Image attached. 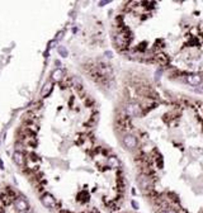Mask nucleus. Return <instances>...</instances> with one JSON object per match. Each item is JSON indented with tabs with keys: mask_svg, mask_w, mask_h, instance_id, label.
<instances>
[{
	"mask_svg": "<svg viewBox=\"0 0 203 213\" xmlns=\"http://www.w3.org/2000/svg\"><path fill=\"white\" fill-rule=\"evenodd\" d=\"M125 109H126L127 116H129V117H140L142 114V109L137 103H132V101L131 103H127Z\"/></svg>",
	"mask_w": 203,
	"mask_h": 213,
	"instance_id": "nucleus-1",
	"label": "nucleus"
},
{
	"mask_svg": "<svg viewBox=\"0 0 203 213\" xmlns=\"http://www.w3.org/2000/svg\"><path fill=\"white\" fill-rule=\"evenodd\" d=\"M13 204H14V208L20 213V212H27L28 208H29V204L25 201L23 197H15L14 201H13Z\"/></svg>",
	"mask_w": 203,
	"mask_h": 213,
	"instance_id": "nucleus-2",
	"label": "nucleus"
},
{
	"mask_svg": "<svg viewBox=\"0 0 203 213\" xmlns=\"http://www.w3.org/2000/svg\"><path fill=\"white\" fill-rule=\"evenodd\" d=\"M41 202H42V204L46 208L48 209H53L56 207V199L53 198L52 194H50V193H44L41 197Z\"/></svg>",
	"mask_w": 203,
	"mask_h": 213,
	"instance_id": "nucleus-3",
	"label": "nucleus"
},
{
	"mask_svg": "<svg viewBox=\"0 0 203 213\" xmlns=\"http://www.w3.org/2000/svg\"><path fill=\"white\" fill-rule=\"evenodd\" d=\"M122 144L126 148H128V150H135V148L137 147V140H136V137L132 135H125L122 138Z\"/></svg>",
	"mask_w": 203,
	"mask_h": 213,
	"instance_id": "nucleus-4",
	"label": "nucleus"
},
{
	"mask_svg": "<svg viewBox=\"0 0 203 213\" xmlns=\"http://www.w3.org/2000/svg\"><path fill=\"white\" fill-rule=\"evenodd\" d=\"M202 80H203V78L201 75H198V74H189V75H187V82H188L189 85H193V86H198V85H201Z\"/></svg>",
	"mask_w": 203,
	"mask_h": 213,
	"instance_id": "nucleus-5",
	"label": "nucleus"
},
{
	"mask_svg": "<svg viewBox=\"0 0 203 213\" xmlns=\"http://www.w3.org/2000/svg\"><path fill=\"white\" fill-rule=\"evenodd\" d=\"M13 161H14L18 166H24L25 157H24V155L22 154L20 151H15L14 154H13Z\"/></svg>",
	"mask_w": 203,
	"mask_h": 213,
	"instance_id": "nucleus-6",
	"label": "nucleus"
},
{
	"mask_svg": "<svg viewBox=\"0 0 203 213\" xmlns=\"http://www.w3.org/2000/svg\"><path fill=\"white\" fill-rule=\"evenodd\" d=\"M107 165L110 167V169H118V167L121 166V163L118 160V157L116 156H109L107 160Z\"/></svg>",
	"mask_w": 203,
	"mask_h": 213,
	"instance_id": "nucleus-7",
	"label": "nucleus"
},
{
	"mask_svg": "<svg viewBox=\"0 0 203 213\" xmlns=\"http://www.w3.org/2000/svg\"><path fill=\"white\" fill-rule=\"evenodd\" d=\"M138 185L142 190H146L149 188V178L146 175H140L138 176Z\"/></svg>",
	"mask_w": 203,
	"mask_h": 213,
	"instance_id": "nucleus-8",
	"label": "nucleus"
},
{
	"mask_svg": "<svg viewBox=\"0 0 203 213\" xmlns=\"http://www.w3.org/2000/svg\"><path fill=\"white\" fill-rule=\"evenodd\" d=\"M62 76H63V71L61 69H56L55 71L52 72V80L53 81H60L62 79Z\"/></svg>",
	"mask_w": 203,
	"mask_h": 213,
	"instance_id": "nucleus-9",
	"label": "nucleus"
},
{
	"mask_svg": "<svg viewBox=\"0 0 203 213\" xmlns=\"http://www.w3.org/2000/svg\"><path fill=\"white\" fill-rule=\"evenodd\" d=\"M51 90H52V84H51V82H47V84L44 85V88L42 89V91H41V95H42V97H46V95H48Z\"/></svg>",
	"mask_w": 203,
	"mask_h": 213,
	"instance_id": "nucleus-10",
	"label": "nucleus"
},
{
	"mask_svg": "<svg viewBox=\"0 0 203 213\" xmlns=\"http://www.w3.org/2000/svg\"><path fill=\"white\" fill-rule=\"evenodd\" d=\"M57 51H59V53H60V55H61L62 57H67V55H69L67 50H66L63 46H59V48H57Z\"/></svg>",
	"mask_w": 203,
	"mask_h": 213,
	"instance_id": "nucleus-11",
	"label": "nucleus"
},
{
	"mask_svg": "<svg viewBox=\"0 0 203 213\" xmlns=\"http://www.w3.org/2000/svg\"><path fill=\"white\" fill-rule=\"evenodd\" d=\"M161 74H163V70H161V69L156 70V71H155V80H156V81L160 80V79H161Z\"/></svg>",
	"mask_w": 203,
	"mask_h": 213,
	"instance_id": "nucleus-12",
	"label": "nucleus"
},
{
	"mask_svg": "<svg viewBox=\"0 0 203 213\" xmlns=\"http://www.w3.org/2000/svg\"><path fill=\"white\" fill-rule=\"evenodd\" d=\"M194 91H196V93H198V94H203V85H201V86H198V88H196Z\"/></svg>",
	"mask_w": 203,
	"mask_h": 213,
	"instance_id": "nucleus-13",
	"label": "nucleus"
},
{
	"mask_svg": "<svg viewBox=\"0 0 203 213\" xmlns=\"http://www.w3.org/2000/svg\"><path fill=\"white\" fill-rule=\"evenodd\" d=\"M131 206L133 207V209H138V204H137V203H136L135 201H132V202H131Z\"/></svg>",
	"mask_w": 203,
	"mask_h": 213,
	"instance_id": "nucleus-14",
	"label": "nucleus"
},
{
	"mask_svg": "<svg viewBox=\"0 0 203 213\" xmlns=\"http://www.w3.org/2000/svg\"><path fill=\"white\" fill-rule=\"evenodd\" d=\"M104 55H106V57H108V59H112V57H113V56H112V55H113V53H112V52H110V51H107V52H106V53H104Z\"/></svg>",
	"mask_w": 203,
	"mask_h": 213,
	"instance_id": "nucleus-15",
	"label": "nucleus"
},
{
	"mask_svg": "<svg viewBox=\"0 0 203 213\" xmlns=\"http://www.w3.org/2000/svg\"><path fill=\"white\" fill-rule=\"evenodd\" d=\"M0 169H1V170H4V169H5V167H4V163H3L1 159H0Z\"/></svg>",
	"mask_w": 203,
	"mask_h": 213,
	"instance_id": "nucleus-16",
	"label": "nucleus"
},
{
	"mask_svg": "<svg viewBox=\"0 0 203 213\" xmlns=\"http://www.w3.org/2000/svg\"><path fill=\"white\" fill-rule=\"evenodd\" d=\"M164 213H176L174 209H166V211H164Z\"/></svg>",
	"mask_w": 203,
	"mask_h": 213,
	"instance_id": "nucleus-17",
	"label": "nucleus"
},
{
	"mask_svg": "<svg viewBox=\"0 0 203 213\" xmlns=\"http://www.w3.org/2000/svg\"><path fill=\"white\" fill-rule=\"evenodd\" d=\"M108 3H109V1H100V3H99V5H100V6H103V5L108 4Z\"/></svg>",
	"mask_w": 203,
	"mask_h": 213,
	"instance_id": "nucleus-18",
	"label": "nucleus"
},
{
	"mask_svg": "<svg viewBox=\"0 0 203 213\" xmlns=\"http://www.w3.org/2000/svg\"><path fill=\"white\" fill-rule=\"evenodd\" d=\"M20 213H31V212H28V211H27V212H20Z\"/></svg>",
	"mask_w": 203,
	"mask_h": 213,
	"instance_id": "nucleus-19",
	"label": "nucleus"
}]
</instances>
